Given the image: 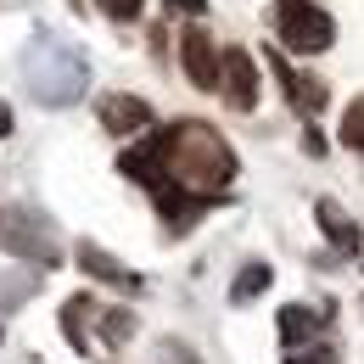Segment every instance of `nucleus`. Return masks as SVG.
Returning <instances> with one entry per match:
<instances>
[{"label": "nucleus", "mask_w": 364, "mask_h": 364, "mask_svg": "<svg viewBox=\"0 0 364 364\" xmlns=\"http://www.w3.org/2000/svg\"><path fill=\"white\" fill-rule=\"evenodd\" d=\"M168 180L202 185L208 196H219L235 180V151L213 135L208 124H174V151H168Z\"/></svg>", "instance_id": "obj_1"}, {"label": "nucleus", "mask_w": 364, "mask_h": 364, "mask_svg": "<svg viewBox=\"0 0 364 364\" xmlns=\"http://www.w3.org/2000/svg\"><path fill=\"white\" fill-rule=\"evenodd\" d=\"M274 34H280V46L297 50V56H319L336 40V23L319 11L314 0H274Z\"/></svg>", "instance_id": "obj_2"}, {"label": "nucleus", "mask_w": 364, "mask_h": 364, "mask_svg": "<svg viewBox=\"0 0 364 364\" xmlns=\"http://www.w3.org/2000/svg\"><path fill=\"white\" fill-rule=\"evenodd\" d=\"M168 151H174V129H157V135L135 140L124 157H118V174H129V180H140L146 191H163L168 180Z\"/></svg>", "instance_id": "obj_3"}, {"label": "nucleus", "mask_w": 364, "mask_h": 364, "mask_svg": "<svg viewBox=\"0 0 364 364\" xmlns=\"http://www.w3.org/2000/svg\"><path fill=\"white\" fill-rule=\"evenodd\" d=\"M219 95H225L235 112H252L258 107V68H252V56L241 46H230L219 56Z\"/></svg>", "instance_id": "obj_4"}, {"label": "nucleus", "mask_w": 364, "mask_h": 364, "mask_svg": "<svg viewBox=\"0 0 364 364\" xmlns=\"http://www.w3.org/2000/svg\"><path fill=\"white\" fill-rule=\"evenodd\" d=\"M180 56H185V73H191L196 90H219V50H213V40L202 28H191L180 40Z\"/></svg>", "instance_id": "obj_5"}, {"label": "nucleus", "mask_w": 364, "mask_h": 364, "mask_svg": "<svg viewBox=\"0 0 364 364\" xmlns=\"http://www.w3.org/2000/svg\"><path fill=\"white\" fill-rule=\"evenodd\" d=\"M101 124H107V135H135V129L151 124V107L140 95H107L101 101Z\"/></svg>", "instance_id": "obj_6"}, {"label": "nucleus", "mask_w": 364, "mask_h": 364, "mask_svg": "<svg viewBox=\"0 0 364 364\" xmlns=\"http://www.w3.org/2000/svg\"><path fill=\"white\" fill-rule=\"evenodd\" d=\"M79 264H85V269L95 274V280H112V286H140V280H135L129 269H124L118 258H107V252H101V247H90V241L79 247Z\"/></svg>", "instance_id": "obj_7"}, {"label": "nucleus", "mask_w": 364, "mask_h": 364, "mask_svg": "<svg viewBox=\"0 0 364 364\" xmlns=\"http://www.w3.org/2000/svg\"><path fill=\"white\" fill-rule=\"evenodd\" d=\"M269 68L286 79V85H291V107H297V112H319V107H325V90H319V85H309V79H297L280 56H269Z\"/></svg>", "instance_id": "obj_8"}, {"label": "nucleus", "mask_w": 364, "mask_h": 364, "mask_svg": "<svg viewBox=\"0 0 364 364\" xmlns=\"http://www.w3.org/2000/svg\"><path fill=\"white\" fill-rule=\"evenodd\" d=\"M314 331H319V314H314V309H303V303L280 309V336H286V342H303V336H314Z\"/></svg>", "instance_id": "obj_9"}, {"label": "nucleus", "mask_w": 364, "mask_h": 364, "mask_svg": "<svg viewBox=\"0 0 364 364\" xmlns=\"http://www.w3.org/2000/svg\"><path fill=\"white\" fill-rule=\"evenodd\" d=\"M314 213H319V225H325V235H331L336 247H359V230L342 219V208H336V202H319Z\"/></svg>", "instance_id": "obj_10"}, {"label": "nucleus", "mask_w": 364, "mask_h": 364, "mask_svg": "<svg viewBox=\"0 0 364 364\" xmlns=\"http://www.w3.org/2000/svg\"><path fill=\"white\" fill-rule=\"evenodd\" d=\"M269 280H274V269H264V264H247V269L235 274V286H230V297H235V303H252V297H258V291H264Z\"/></svg>", "instance_id": "obj_11"}, {"label": "nucleus", "mask_w": 364, "mask_h": 364, "mask_svg": "<svg viewBox=\"0 0 364 364\" xmlns=\"http://www.w3.org/2000/svg\"><path fill=\"white\" fill-rule=\"evenodd\" d=\"M342 146H353V151H364V95L342 112Z\"/></svg>", "instance_id": "obj_12"}, {"label": "nucleus", "mask_w": 364, "mask_h": 364, "mask_svg": "<svg viewBox=\"0 0 364 364\" xmlns=\"http://www.w3.org/2000/svg\"><path fill=\"white\" fill-rule=\"evenodd\" d=\"M140 6H146V0H101V11H107V17H118V23L140 17Z\"/></svg>", "instance_id": "obj_13"}, {"label": "nucleus", "mask_w": 364, "mask_h": 364, "mask_svg": "<svg viewBox=\"0 0 364 364\" xmlns=\"http://www.w3.org/2000/svg\"><path fill=\"white\" fill-rule=\"evenodd\" d=\"M286 364H331V348H314V353H291Z\"/></svg>", "instance_id": "obj_14"}]
</instances>
